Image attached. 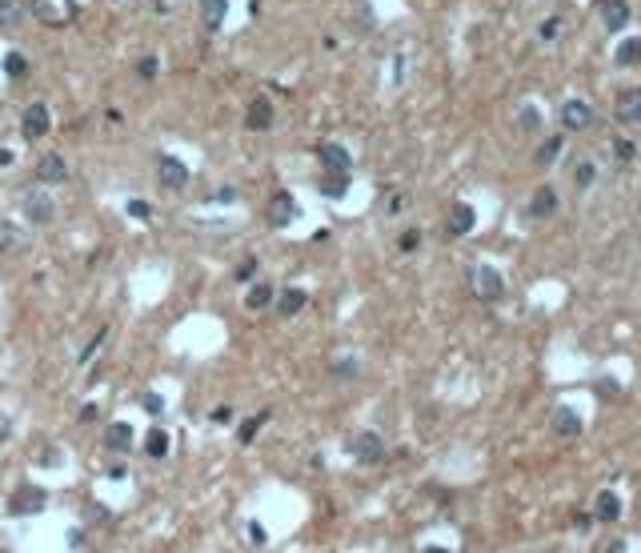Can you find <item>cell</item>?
<instances>
[{"instance_id":"obj_1","label":"cell","mask_w":641,"mask_h":553,"mask_svg":"<svg viewBox=\"0 0 641 553\" xmlns=\"http://www.w3.org/2000/svg\"><path fill=\"white\" fill-rule=\"evenodd\" d=\"M28 8H32V16H37L40 25H49V28L73 25L76 13H80V4H76V0H32Z\"/></svg>"},{"instance_id":"obj_2","label":"cell","mask_w":641,"mask_h":553,"mask_svg":"<svg viewBox=\"0 0 641 553\" xmlns=\"http://www.w3.org/2000/svg\"><path fill=\"white\" fill-rule=\"evenodd\" d=\"M20 209H25V217L32 225H49L52 217H56V205H52V193L44 189V184H32V189H25L20 193Z\"/></svg>"},{"instance_id":"obj_3","label":"cell","mask_w":641,"mask_h":553,"mask_svg":"<svg viewBox=\"0 0 641 553\" xmlns=\"http://www.w3.org/2000/svg\"><path fill=\"white\" fill-rule=\"evenodd\" d=\"M469 281H473V293H477L485 305H493V301L505 297V281H501V273H497L493 265H477V269L469 273Z\"/></svg>"},{"instance_id":"obj_4","label":"cell","mask_w":641,"mask_h":553,"mask_svg":"<svg viewBox=\"0 0 641 553\" xmlns=\"http://www.w3.org/2000/svg\"><path fill=\"white\" fill-rule=\"evenodd\" d=\"M581 417H577V409H569V405H557L553 413H549V433H553L557 441H577L581 437Z\"/></svg>"},{"instance_id":"obj_5","label":"cell","mask_w":641,"mask_h":553,"mask_svg":"<svg viewBox=\"0 0 641 553\" xmlns=\"http://www.w3.org/2000/svg\"><path fill=\"white\" fill-rule=\"evenodd\" d=\"M44 505H49V493L40 489V485H20V489L13 493L8 513H13V517H32V513H40Z\"/></svg>"},{"instance_id":"obj_6","label":"cell","mask_w":641,"mask_h":553,"mask_svg":"<svg viewBox=\"0 0 641 553\" xmlns=\"http://www.w3.org/2000/svg\"><path fill=\"white\" fill-rule=\"evenodd\" d=\"M349 449H353V457H357L361 465H377V461H381L385 457V437L381 433H357V437H353V441H349Z\"/></svg>"},{"instance_id":"obj_7","label":"cell","mask_w":641,"mask_h":553,"mask_svg":"<svg viewBox=\"0 0 641 553\" xmlns=\"http://www.w3.org/2000/svg\"><path fill=\"white\" fill-rule=\"evenodd\" d=\"M593 124V105L589 100H565L561 105V129L565 133H581Z\"/></svg>"},{"instance_id":"obj_8","label":"cell","mask_w":641,"mask_h":553,"mask_svg":"<svg viewBox=\"0 0 641 553\" xmlns=\"http://www.w3.org/2000/svg\"><path fill=\"white\" fill-rule=\"evenodd\" d=\"M20 129H25L28 141H40V136L52 129V117H49V105H40V100H32L25 109V117H20Z\"/></svg>"},{"instance_id":"obj_9","label":"cell","mask_w":641,"mask_h":553,"mask_svg":"<svg viewBox=\"0 0 641 553\" xmlns=\"http://www.w3.org/2000/svg\"><path fill=\"white\" fill-rule=\"evenodd\" d=\"M317 160L325 172H353V157H349L345 145H337V141H325V145L317 148Z\"/></svg>"},{"instance_id":"obj_10","label":"cell","mask_w":641,"mask_h":553,"mask_svg":"<svg viewBox=\"0 0 641 553\" xmlns=\"http://www.w3.org/2000/svg\"><path fill=\"white\" fill-rule=\"evenodd\" d=\"M613 117L621 124H641V88H621V93H617Z\"/></svg>"},{"instance_id":"obj_11","label":"cell","mask_w":641,"mask_h":553,"mask_svg":"<svg viewBox=\"0 0 641 553\" xmlns=\"http://www.w3.org/2000/svg\"><path fill=\"white\" fill-rule=\"evenodd\" d=\"M296 217H301V209H296V201H293V193H277L272 197V205H269V225L272 229H284V225H293Z\"/></svg>"},{"instance_id":"obj_12","label":"cell","mask_w":641,"mask_h":553,"mask_svg":"<svg viewBox=\"0 0 641 553\" xmlns=\"http://www.w3.org/2000/svg\"><path fill=\"white\" fill-rule=\"evenodd\" d=\"M157 177H160L164 189H181V184H188V169L176 157H169V153H160L157 157Z\"/></svg>"},{"instance_id":"obj_13","label":"cell","mask_w":641,"mask_h":553,"mask_svg":"<svg viewBox=\"0 0 641 553\" xmlns=\"http://www.w3.org/2000/svg\"><path fill=\"white\" fill-rule=\"evenodd\" d=\"M272 105H269V97H253L248 100V109H245V129H253V133H265L272 124Z\"/></svg>"},{"instance_id":"obj_14","label":"cell","mask_w":641,"mask_h":553,"mask_svg":"<svg viewBox=\"0 0 641 553\" xmlns=\"http://www.w3.org/2000/svg\"><path fill=\"white\" fill-rule=\"evenodd\" d=\"M37 181L40 184H64L68 181V165H64V157H56V153H44L37 165Z\"/></svg>"},{"instance_id":"obj_15","label":"cell","mask_w":641,"mask_h":553,"mask_svg":"<svg viewBox=\"0 0 641 553\" xmlns=\"http://www.w3.org/2000/svg\"><path fill=\"white\" fill-rule=\"evenodd\" d=\"M473 225H477V213H473V205L457 201L453 209H449V225H445V233H449V237H465Z\"/></svg>"},{"instance_id":"obj_16","label":"cell","mask_w":641,"mask_h":553,"mask_svg":"<svg viewBox=\"0 0 641 553\" xmlns=\"http://www.w3.org/2000/svg\"><path fill=\"white\" fill-rule=\"evenodd\" d=\"M553 213H557V189L553 184H541L529 197V217L533 221H545V217H553Z\"/></svg>"},{"instance_id":"obj_17","label":"cell","mask_w":641,"mask_h":553,"mask_svg":"<svg viewBox=\"0 0 641 553\" xmlns=\"http://www.w3.org/2000/svg\"><path fill=\"white\" fill-rule=\"evenodd\" d=\"M601 20L609 32H621L629 25V4L625 0H601Z\"/></svg>"},{"instance_id":"obj_18","label":"cell","mask_w":641,"mask_h":553,"mask_svg":"<svg viewBox=\"0 0 641 553\" xmlns=\"http://www.w3.org/2000/svg\"><path fill=\"white\" fill-rule=\"evenodd\" d=\"M308 305V293L305 289H281V297H277V313H281V317H296V313H301V309Z\"/></svg>"},{"instance_id":"obj_19","label":"cell","mask_w":641,"mask_h":553,"mask_svg":"<svg viewBox=\"0 0 641 553\" xmlns=\"http://www.w3.org/2000/svg\"><path fill=\"white\" fill-rule=\"evenodd\" d=\"M593 517H597V521H617V517H621V497H617L613 489H601L597 501H593Z\"/></svg>"},{"instance_id":"obj_20","label":"cell","mask_w":641,"mask_h":553,"mask_svg":"<svg viewBox=\"0 0 641 553\" xmlns=\"http://www.w3.org/2000/svg\"><path fill=\"white\" fill-rule=\"evenodd\" d=\"M104 445L116 449V453H128V449H133V425H128V421H112L109 433H104Z\"/></svg>"},{"instance_id":"obj_21","label":"cell","mask_w":641,"mask_h":553,"mask_svg":"<svg viewBox=\"0 0 641 553\" xmlns=\"http://www.w3.org/2000/svg\"><path fill=\"white\" fill-rule=\"evenodd\" d=\"M345 193H349V172H325L320 177V197L341 201Z\"/></svg>"},{"instance_id":"obj_22","label":"cell","mask_w":641,"mask_h":553,"mask_svg":"<svg viewBox=\"0 0 641 553\" xmlns=\"http://www.w3.org/2000/svg\"><path fill=\"white\" fill-rule=\"evenodd\" d=\"M200 16H205V28H217L224 25V16H229V0H200Z\"/></svg>"},{"instance_id":"obj_23","label":"cell","mask_w":641,"mask_h":553,"mask_svg":"<svg viewBox=\"0 0 641 553\" xmlns=\"http://www.w3.org/2000/svg\"><path fill=\"white\" fill-rule=\"evenodd\" d=\"M569 177H573L577 189H593V181H597V165H593L589 157H577L573 160V169H569Z\"/></svg>"},{"instance_id":"obj_24","label":"cell","mask_w":641,"mask_h":553,"mask_svg":"<svg viewBox=\"0 0 641 553\" xmlns=\"http://www.w3.org/2000/svg\"><path fill=\"white\" fill-rule=\"evenodd\" d=\"M613 57H617V64H621V69H633V64H641V37L621 40Z\"/></svg>"},{"instance_id":"obj_25","label":"cell","mask_w":641,"mask_h":553,"mask_svg":"<svg viewBox=\"0 0 641 553\" xmlns=\"http://www.w3.org/2000/svg\"><path fill=\"white\" fill-rule=\"evenodd\" d=\"M561 145H565L561 136H549V141H545V145L537 148L533 165H537V169H549V165H557V157H561Z\"/></svg>"},{"instance_id":"obj_26","label":"cell","mask_w":641,"mask_h":553,"mask_svg":"<svg viewBox=\"0 0 641 553\" xmlns=\"http://www.w3.org/2000/svg\"><path fill=\"white\" fill-rule=\"evenodd\" d=\"M145 453L152 457V461H160V457L169 453V433H164V429H148V437H145Z\"/></svg>"},{"instance_id":"obj_27","label":"cell","mask_w":641,"mask_h":553,"mask_svg":"<svg viewBox=\"0 0 641 553\" xmlns=\"http://www.w3.org/2000/svg\"><path fill=\"white\" fill-rule=\"evenodd\" d=\"M25 16V0H0V25L4 28H16Z\"/></svg>"},{"instance_id":"obj_28","label":"cell","mask_w":641,"mask_h":553,"mask_svg":"<svg viewBox=\"0 0 641 553\" xmlns=\"http://www.w3.org/2000/svg\"><path fill=\"white\" fill-rule=\"evenodd\" d=\"M265 421H269V409H260L257 417L241 421V429H236V437H241V441H245V445H253V437H257V429H260V425H265Z\"/></svg>"},{"instance_id":"obj_29","label":"cell","mask_w":641,"mask_h":553,"mask_svg":"<svg viewBox=\"0 0 641 553\" xmlns=\"http://www.w3.org/2000/svg\"><path fill=\"white\" fill-rule=\"evenodd\" d=\"M269 301H272V285H253V289H248V297H245L248 309H265Z\"/></svg>"},{"instance_id":"obj_30","label":"cell","mask_w":641,"mask_h":553,"mask_svg":"<svg viewBox=\"0 0 641 553\" xmlns=\"http://www.w3.org/2000/svg\"><path fill=\"white\" fill-rule=\"evenodd\" d=\"M521 133H537V129H541V112L533 109V105H525V109H521Z\"/></svg>"},{"instance_id":"obj_31","label":"cell","mask_w":641,"mask_h":553,"mask_svg":"<svg viewBox=\"0 0 641 553\" xmlns=\"http://www.w3.org/2000/svg\"><path fill=\"white\" fill-rule=\"evenodd\" d=\"M4 73H8V76H25L28 73L25 52H8V57H4Z\"/></svg>"},{"instance_id":"obj_32","label":"cell","mask_w":641,"mask_h":553,"mask_svg":"<svg viewBox=\"0 0 641 553\" xmlns=\"http://www.w3.org/2000/svg\"><path fill=\"white\" fill-rule=\"evenodd\" d=\"M124 209H128V217H133V221H152V205H148V201H136L133 197Z\"/></svg>"},{"instance_id":"obj_33","label":"cell","mask_w":641,"mask_h":553,"mask_svg":"<svg viewBox=\"0 0 641 553\" xmlns=\"http://www.w3.org/2000/svg\"><path fill=\"white\" fill-rule=\"evenodd\" d=\"M397 249H401V253H417V249H421V233H417V229H405L401 241H397Z\"/></svg>"},{"instance_id":"obj_34","label":"cell","mask_w":641,"mask_h":553,"mask_svg":"<svg viewBox=\"0 0 641 553\" xmlns=\"http://www.w3.org/2000/svg\"><path fill=\"white\" fill-rule=\"evenodd\" d=\"M136 73L145 76V81H152V76H157V73H160V61H157V57H145V61L136 64Z\"/></svg>"},{"instance_id":"obj_35","label":"cell","mask_w":641,"mask_h":553,"mask_svg":"<svg viewBox=\"0 0 641 553\" xmlns=\"http://www.w3.org/2000/svg\"><path fill=\"white\" fill-rule=\"evenodd\" d=\"M333 373L341 377V381H353V377H357V361H337Z\"/></svg>"},{"instance_id":"obj_36","label":"cell","mask_w":641,"mask_h":553,"mask_svg":"<svg viewBox=\"0 0 641 553\" xmlns=\"http://www.w3.org/2000/svg\"><path fill=\"white\" fill-rule=\"evenodd\" d=\"M140 405H145V413H152V417H160V413H164V401H160V393H145V401H140Z\"/></svg>"},{"instance_id":"obj_37","label":"cell","mask_w":641,"mask_h":553,"mask_svg":"<svg viewBox=\"0 0 641 553\" xmlns=\"http://www.w3.org/2000/svg\"><path fill=\"white\" fill-rule=\"evenodd\" d=\"M557 32H561V20H557V16H549V20H545V25L537 28V37H541V40H553Z\"/></svg>"},{"instance_id":"obj_38","label":"cell","mask_w":641,"mask_h":553,"mask_svg":"<svg viewBox=\"0 0 641 553\" xmlns=\"http://www.w3.org/2000/svg\"><path fill=\"white\" fill-rule=\"evenodd\" d=\"M253 273H257V261L245 257L241 265H236V281H253Z\"/></svg>"},{"instance_id":"obj_39","label":"cell","mask_w":641,"mask_h":553,"mask_svg":"<svg viewBox=\"0 0 641 553\" xmlns=\"http://www.w3.org/2000/svg\"><path fill=\"white\" fill-rule=\"evenodd\" d=\"M104 337H109V329H100V333H97V337H92V345H85V353H80V365H85V361H88V357H92V353H97V349H100V345H104Z\"/></svg>"},{"instance_id":"obj_40","label":"cell","mask_w":641,"mask_h":553,"mask_svg":"<svg viewBox=\"0 0 641 553\" xmlns=\"http://www.w3.org/2000/svg\"><path fill=\"white\" fill-rule=\"evenodd\" d=\"M248 541H253L257 549L265 545V541H269V537H265V525H260V521H248Z\"/></svg>"},{"instance_id":"obj_41","label":"cell","mask_w":641,"mask_h":553,"mask_svg":"<svg viewBox=\"0 0 641 553\" xmlns=\"http://www.w3.org/2000/svg\"><path fill=\"white\" fill-rule=\"evenodd\" d=\"M613 148H617V157H621V160H633V157H637V145H633V141H617Z\"/></svg>"},{"instance_id":"obj_42","label":"cell","mask_w":641,"mask_h":553,"mask_svg":"<svg viewBox=\"0 0 641 553\" xmlns=\"http://www.w3.org/2000/svg\"><path fill=\"white\" fill-rule=\"evenodd\" d=\"M88 521H109V509H104L100 501H92L88 505Z\"/></svg>"},{"instance_id":"obj_43","label":"cell","mask_w":641,"mask_h":553,"mask_svg":"<svg viewBox=\"0 0 641 553\" xmlns=\"http://www.w3.org/2000/svg\"><path fill=\"white\" fill-rule=\"evenodd\" d=\"M212 421H221V425H224V421H233V409H229V405L212 409Z\"/></svg>"},{"instance_id":"obj_44","label":"cell","mask_w":641,"mask_h":553,"mask_svg":"<svg viewBox=\"0 0 641 553\" xmlns=\"http://www.w3.org/2000/svg\"><path fill=\"white\" fill-rule=\"evenodd\" d=\"M209 201H236V189H221V193H209Z\"/></svg>"},{"instance_id":"obj_45","label":"cell","mask_w":641,"mask_h":553,"mask_svg":"<svg viewBox=\"0 0 641 553\" xmlns=\"http://www.w3.org/2000/svg\"><path fill=\"white\" fill-rule=\"evenodd\" d=\"M97 417H100L97 405H85V409H80V421H97Z\"/></svg>"},{"instance_id":"obj_46","label":"cell","mask_w":641,"mask_h":553,"mask_svg":"<svg viewBox=\"0 0 641 553\" xmlns=\"http://www.w3.org/2000/svg\"><path fill=\"white\" fill-rule=\"evenodd\" d=\"M68 545H73V549H80V545H85V533H80V529H73V533H68Z\"/></svg>"},{"instance_id":"obj_47","label":"cell","mask_w":641,"mask_h":553,"mask_svg":"<svg viewBox=\"0 0 641 553\" xmlns=\"http://www.w3.org/2000/svg\"><path fill=\"white\" fill-rule=\"evenodd\" d=\"M13 165V148H0V169H8Z\"/></svg>"},{"instance_id":"obj_48","label":"cell","mask_w":641,"mask_h":553,"mask_svg":"<svg viewBox=\"0 0 641 553\" xmlns=\"http://www.w3.org/2000/svg\"><path fill=\"white\" fill-rule=\"evenodd\" d=\"M109 477H112V481H124V477H128V469L116 465V469H109Z\"/></svg>"},{"instance_id":"obj_49","label":"cell","mask_w":641,"mask_h":553,"mask_svg":"<svg viewBox=\"0 0 641 553\" xmlns=\"http://www.w3.org/2000/svg\"><path fill=\"white\" fill-rule=\"evenodd\" d=\"M597 4H601V0H597Z\"/></svg>"}]
</instances>
